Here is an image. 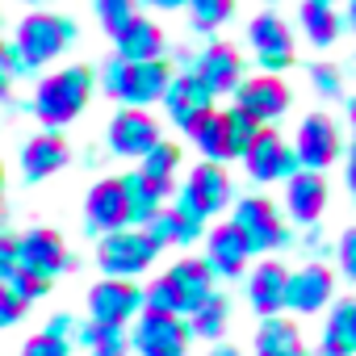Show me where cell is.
I'll use <instances>...</instances> for the list:
<instances>
[{
	"label": "cell",
	"mask_w": 356,
	"mask_h": 356,
	"mask_svg": "<svg viewBox=\"0 0 356 356\" xmlns=\"http://www.w3.org/2000/svg\"><path fill=\"white\" fill-rule=\"evenodd\" d=\"M92 84H97V80H92L88 67H63V72L38 80L30 109H34V118H38L47 130H63V126H72V122L84 113L88 97H92Z\"/></svg>",
	"instance_id": "1"
},
{
	"label": "cell",
	"mask_w": 356,
	"mask_h": 356,
	"mask_svg": "<svg viewBox=\"0 0 356 356\" xmlns=\"http://www.w3.org/2000/svg\"><path fill=\"white\" fill-rule=\"evenodd\" d=\"M72 42H76V22L63 17V13H42L38 9V13L17 22V38L9 47H13L17 63L26 67V76H34L38 67L55 63Z\"/></svg>",
	"instance_id": "2"
},
{
	"label": "cell",
	"mask_w": 356,
	"mask_h": 356,
	"mask_svg": "<svg viewBox=\"0 0 356 356\" xmlns=\"http://www.w3.org/2000/svg\"><path fill=\"white\" fill-rule=\"evenodd\" d=\"M168 80H172V67L163 59H155V63H126V59L113 55L105 63V72H101V88L113 101H122V109H151L163 97Z\"/></svg>",
	"instance_id": "3"
},
{
	"label": "cell",
	"mask_w": 356,
	"mask_h": 356,
	"mask_svg": "<svg viewBox=\"0 0 356 356\" xmlns=\"http://www.w3.org/2000/svg\"><path fill=\"white\" fill-rule=\"evenodd\" d=\"M227 222L243 235V243H248L252 256H268V252H277V248H285L293 239L289 227H285V218H281V210L268 197H239Z\"/></svg>",
	"instance_id": "4"
},
{
	"label": "cell",
	"mask_w": 356,
	"mask_h": 356,
	"mask_svg": "<svg viewBox=\"0 0 356 356\" xmlns=\"http://www.w3.org/2000/svg\"><path fill=\"white\" fill-rule=\"evenodd\" d=\"M155 256H159V248H155L138 227H122V231H113V235H101V243H97V264H101V273H105V277H118V281L143 277V273L155 264Z\"/></svg>",
	"instance_id": "5"
},
{
	"label": "cell",
	"mask_w": 356,
	"mask_h": 356,
	"mask_svg": "<svg viewBox=\"0 0 356 356\" xmlns=\"http://www.w3.org/2000/svg\"><path fill=\"white\" fill-rule=\"evenodd\" d=\"M231 197H235V189H231V176L222 172V163H197L185 176L181 193H176V210L210 222V218H218L231 206Z\"/></svg>",
	"instance_id": "6"
},
{
	"label": "cell",
	"mask_w": 356,
	"mask_h": 356,
	"mask_svg": "<svg viewBox=\"0 0 356 356\" xmlns=\"http://www.w3.org/2000/svg\"><path fill=\"white\" fill-rule=\"evenodd\" d=\"M126 335L138 356H185L193 339L181 314H155V310H143Z\"/></svg>",
	"instance_id": "7"
},
{
	"label": "cell",
	"mask_w": 356,
	"mask_h": 356,
	"mask_svg": "<svg viewBox=\"0 0 356 356\" xmlns=\"http://www.w3.org/2000/svg\"><path fill=\"white\" fill-rule=\"evenodd\" d=\"M13 256H17V273L34 277V281H42V285H51L59 273L72 268V256H67L59 231H47V227L26 231L22 239H13Z\"/></svg>",
	"instance_id": "8"
},
{
	"label": "cell",
	"mask_w": 356,
	"mask_h": 356,
	"mask_svg": "<svg viewBox=\"0 0 356 356\" xmlns=\"http://www.w3.org/2000/svg\"><path fill=\"white\" fill-rule=\"evenodd\" d=\"M235 109H243L256 126H277L289 113V84L281 76H243L235 88Z\"/></svg>",
	"instance_id": "9"
},
{
	"label": "cell",
	"mask_w": 356,
	"mask_h": 356,
	"mask_svg": "<svg viewBox=\"0 0 356 356\" xmlns=\"http://www.w3.org/2000/svg\"><path fill=\"white\" fill-rule=\"evenodd\" d=\"M289 147H293L298 168L323 172V168H331V163L339 159L343 138H339V126H335L327 113H310V118H302V126H298V134H293Z\"/></svg>",
	"instance_id": "10"
},
{
	"label": "cell",
	"mask_w": 356,
	"mask_h": 356,
	"mask_svg": "<svg viewBox=\"0 0 356 356\" xmlns=\"http://www.w3.org/2000/svg\"><path fill=\"white\" fill-rule=\"evenodd\" d=\"M243 168L256 185H273V181H289V176L298 172V159H293V147L285 134H277L273 126H264L252 147L243 151Z\"/></svg>",
	"instance_id": "11"
},
{
	"label": "cell",
	"mask_w": 356,
	"mask_h": 356,
	"mask_svg": "<svg viewBox=\"0 0 356 356\" xmlns=\"http://www.w3.org/2000/svg\"><path fill=\"white\" fill-rule=\"evenodd\" d=\"M331 298H335V273L318 260H306L302 268H293L285 277V310H293L302 318L327 310Z\"/></svg>",
	"instance_id": "12"
},
{
	"label": "cell",
	"mask_w": 356,
	"mask_h": 356,
	"mask_svg": "<svg viewBox=\"0 0 356 356\" xmlns=\"http://www.w3.org/2000/svg\"><path fill=\"white\" fill-rule=\"evenodd\" d=\"M143 314V289L134 281H118L105 277L88 289V323H109V327H126Z\"/></svg>",
	"instance_id": "13"
},
{
	"label": "cell",
	"mask_w": 356,
	"mask_h": 356,
	"mask_svg": "<svg viewBox=\"0 0 356 356\" xmlns=\"http://www.w3.org/2000/svg\"><path fill=\"white\" fill-rule=\"evenodd\" d=\"M248 42H252L256 63H260L268 76H281L285 67H293L298 47H293L289 26H285L277 13H260V17H252V26H248Z\"/></svg>",
	"instance_id": "14"
},
{
	"label": "cell",
	"mask_w": 356,
	"mask_h": 356,
	"mask_svg": "<svg viewBox=\"0 0 356 356\" xmlns=\"http://www.w3.org/2000/svg\"><path fill=\"white\" fill-rule=\"evenodd\" d=\"M189 72H193V76L206 84V92L218 101V97H231V92L239 88V80H243V55H239L235 47H227V42H210L202 55H193Z\"/></svg>",
	"instance_id": "15"
},
{
	"label": "cell",
	"mask_w": 356,
	"mask_h": 356,
	"mask_svg": "<svg viewBox=\"0 0 356 356\" xmlns=\"http://www.w3.org/2000/svg\"><path fill=\"white\" fill-rule=\"evenodd\" d=\"M84 222H88L92 235H113V231L130 227L122 176H105V181H97L88 189V197H84Z\"/></svg>",
	"instance_id": "16"
},
{
	"label": "cell",
	"mask_w": 356,
	"mask_h": 356,
	"mask_svg": "<svg viewBox=\"0 0 356 356\" xmlns=\"http://www.w3.org/2000/svg\"><path fill=\"white\" fill-rule=\"evenodd\" d=\"M159 138V122L147 109H118L109 122V151L122 159H143Z\"/></svg>",
	"instance_id": "17"
},
{
	"label": "cell",
	"mask_w": 356,
	"mask_h": 356,
	"mask_svg": "<svg viewBox=\"0 0 356 356\" xmlns=\"http://www.w3.org/2000/svg\"><path fill=\"white\" fill-rule=\"evenodd\" d=\"M159 105H163V113H168V122H172V126L189 130L202 113H210V109H214V97L206 92V84H202L193 72H181V76H172V80H168V88H163Z\"/></svg>",
	"instance_id": "18"
},
{
	"label": "cell",
	"mask_w": 356,
	"mask_h": 356,
	"mask_svg": "<svg viewBox=\"0 0 356 356\" xmlns=\"http://www.w3.org/2000/svg\"><path fill=\"white\" fill-rule=\"evenodd\" d=\"M206 268L214 273V277H227V281H235V277H243L248 273V264H252V252H248V243H243V235L231 227V222H218V227H210L206 231Z\"/></svg>",
	"instance_id": "19"
},
{
	"label": "cell",
	"mask_w": 356,
	"mask_h": 356,
	"mask_svg": "<svg viewBox=\"0 0 356 356\" xmlns=\"http://www.w3.org/2000/svg\"><path fill=\"white\" fill-rule=\"evenodd\" d=\"M323 210H327V181H323V172L298 168L285 181V214L298 227H318Z\"/></svg>",
	"instance_id": "20"
},
{
	"label": "cell",
	"mask_w": 356,
	"mask_h": 356,
	"mask_svg": "<svg viewBox=\"0 0 356 356\" xmlns=\"http://www.w3.org/2000/svg\"><path fill=\"white\" fill-rule=\"evenodd\" d=\"M285 277H289V268L268 256L256 268H248V302L260 318H273L285 310Z\"/></svg>",
	"instance_id": "21"
},
{
	"label": "cell",
	"mask_w": 356,
	"mask_h": 356,
	"mask_svg": "<svg viewBox=\"0 0 356 356\" xmlns=\"http://www.w3.org/2000/svg\"><path fill=\"white\" fill-rule=\"evenodd\" d=\"M67 159H72V151H67L63 134H55V130L34 134V138L22 147V176H26L30 185L51 181V176H55L59 168H67Z\"/></svg>",
	"instance_id": "22"
},
{
	"label": "cell",
	"mask_w": 356,
	"mask_h": 356,
	"mask_svg": "<svg viewBox=\"0 0 356 356\" xmlns=\"http://www.w3.org/2000/svg\"><path fill=\"white\" fill-rule=\"evenodd\" d=\"M138 231H143V235L163 252V248H172V243H176V248L197 243V239L206 235V222H202V218H193V214H185V210H176V206H163V210H159L147 227H138Z\"/></svg>",
	"instance_id": "23"
},
{
	"label": "cell",
	"mask_w": 356,
	"mask_h": 356,
	"mask_svg": "<svg viewBox=\"0 0 356 356\" xmlns=\"http://www.w3.org/2000/svg\"><path fill=\"white\" fill-rule=\"evenodd\" d=\"M113 47H118V59H126V63H155V59H163V51H168L163 30H159L151 17H134V22L113 38Z\"/></svg>",
	"instance_id": "24"
},
{
	"label": "cell",
	"mask_w": 356,
	"mask_h": 356,
	"mask_svg": "<svg viewBox=\"0 0 356 356\" xmlns=\"http://www.w3.org/2000/svg\"><path fill=\"white\" fill-rule=\"evenodd\" d=\"M163 277L172 281L176 298H181V314H189L193 306H202V302L214 293V273L206 268V260H193V256L176 260V264H172Z\"/></svg>",
	"instance_id": "25"
},
{
	"label": "cell",
	"mask_w": 356,
	"mask_h": 356,
	"mask_svg": "<svg viewBox=\"0 0 356 356\" xmlns=\"http://www.w3.org/2000/svg\"><path fill=\"white\" fill-rule=\"evenodd\" d=\"M318 356H356V298H339L327 310Z\"/></svg>",
	"instance_id": "26"
},
{
	"label": "cell",
	"mask_w": 356,
	"mask_h": 356,
	"mask_svg": "<svg viewBox=\"0 0 356 356\" xmlns=\"http://www.w3.org/2000/svg\"><path fill=\"white\" fill-rule=\"evenodd\" d=\"M252 352H256V356H310L306 343H302L298 323L285 318V314L260 318V331H256V339H252Z\"/></svg>",
	"instance_id": "27"
},
{
	"label": "cell",
	"mask_w": 356,
	"mask_h": 356,
	"mask_svg": "<svg viewBox=\"0 0 356 356\" xmlns=\"http://www.w3.org/2000/svg\"><path fill=\"white\" fill-rule=\"evenodd\" d=\"M176 168H181V147H176V143H155L143 159H138V176H143V181L159 193V197H172V189H176Z\"/></svg>",
	"instance_id": "28"
},
{
	"label": "cell",
	"mask_w": 356,
	"mask_h": 356,
	"mask_svg": "<svg viewBox=\"0 0 356 356\" xmlns=\"http://www.w3.org/2000/svg\"><path fill=\"white\" fill-rule=\"evenodd\" d=\"M185 134H189V143L202 151V163H227V159H231V147H227V118H222V109L202 113Z\"/></svg>",
	"instance_id": "29"
},
{
	"label": "cell",
	"mask_w": 356,
	"mask_h": 356,
	"mask_svg": "<svg viewBox=\"0 0 356 356\" xmlns=\"http://www.w3.org/2000/svg\"><path fill=\"white\" fill-rule=\"evenodd\" d=\"M298 26L310 47H335V38L343 34V17L335 13V5H323V0H302Z\"/></svg>",
	"instance_id": "30"
},
{
	"label": "cell",
	"mask_w": 356,
	"mask_h": 356,
	"mask_svg": "<svg viewBox=\"0 0 356 356\" xmlns=\"http://www.w3.org/2000/svg\"><path fill=\"white\" fill-rule=\"evenodd\" d=\"M185 323H189V335H193V339H214V343H218V339L227 335V323H231V302L214 289L202 306H193V310L185 314Z\"/></svg>",
	"instance_id": "31"
},
{
	"label": "cell",
	"mask_w": 356,
	"mask_h": 356,
	"mask_svg": "<svg viewBox=\"0 0 356 356\" xmlns=\"http://www.w3.org/2000/svg\"><path fill=\"white\" fill-rule=\"evenodd\" d=\"M72 343L88 348L92 356H126V352H130L126 327H109V323H76Z\"/></svg>",
	"instance_id": "32"
},
{
	"label": "cell",
	"mask_w": 356,
	"mask_h": 356,
	"mask_svg": "<svg viewBox=\"0 0 356 356\" xmlns=\"http://www.w3.org/2000/svg\"><path fill=\"white\" fill-rule=\"evenodd\" d=\"M122 189H126V210H130V227H147L159 210H163V202L168 197H159L138 172H126L122 176Z\"/></svg>",
	"instance_id": "33"
},
{
	"label": "cell",
	"mask_w": 356,
	"mask_h": 356,
	"mask_svg": "<svg viewBox=\"0 0 356 356\" xmlns=\"http://www.w3.org/2000/svg\"><path fill=\"white\" fill-rule=\"evenodd\" d=\"M92 13L109 38H118L134 17H138V0H92Z\"/></svg>",
	"instance_id": "34"
},
{
	"label": "cell",
	"mask_w": 356,
	"mask_h": 356,
	"mask_svg": "<svg viewBox=\"0 0 356 356\" xmlns=\"http://www.w3.org/2000/svg\"><path fill=\"white\" fill-rule=\"evenodd\" d=\"M185 9H189V17H193L197 30L214 34V30H222L235 17V0H189Z\"/></svg>",
	"instance_id": "35"
},
{
	"label": "cell",
	"mask_w": 356,
	"mask_h": 356,
	"mask_svg": "<svg viewBox=\"0 0 356 356\" xmlns=\"http://www.w3.org/2000/svg\"><path fill=\"white\" fill-rule=\"evenodd\" d=\"M222 118H227V147H231V159H243V151L252 147V138L264 130V126H256L243 109H222Z\"/></svg>",
	"instance_id": "36"
},
{
	"label": "cell",
	"mask_w": 356,
	"mask_h": 356,
	"mask_svg": "<svg viewBox=\"0 0 356 356\" xmlns=\"http://www.w3.org/2000/svg\"><path fill=\"white\" fill-rule=\"evenodd\" d=\"M143 310H155V314H181V298H176L172 281L168 277H155L147 289H143ZM185 318V314H181Z\"/></svg>",
	"instance_id": "37"
},
{
	"label": "cell",
	"mask_w": 356,
	"mask_h": 356,
	"mask_svg": "<svg viewBox=\"0 0 356 356\" xmlns=\"http://www.w3.org/2000/svg\"><path fill=\"white\" fill-rule=\"evenodd\" d=\"M22 356H72V339L51 335V331H38V335H30V339H26Z\"/></svg>",
	"instance_id": "38"
},
{
	"label": "cell",
	"mask_w": 356,
	"mask_h": 356,
	"mask_svg": "<svg viewBox=\"0 0 356 356\" xmlns=\"http://www.w3.org/2000/svg\"><path fill=\"white\" fill-rule=\"evenodd\" d=\"M26 310H30V302H26L22 293H13V289H9V281L0 285V331L17 327V323L26 318Z\"/></svg>",
	"instance_id": "39"
},
{
	"label": "cell",
	"mask_w": 356,
	"mask_h": 356,
	"mask_svg": "<svg viewBox=\"0 0 356 356\" xmlns=\"http://www.w3.org/2000/svg\"><path fill=\"white\" fill-rule=\"evenodd\" d=\"M310 88L318 97H339L343 92V76L331 63H310Z\"/></svg>",
	"instance_id": "40"
},
{
	"label": "cell",
	"mask_w": 356,
	"mask_h": 356,
	"mask_svg": "<svg viewBox=\"0 0 356 356\" xmlns=\"http://www.w3.org/2000/svg\"><path fill=\"white\" fill-rule=\"evenodd\" d=\"M331 252H335V264H339V273H343V277L356 285V227H352V231H343V235H339V243H335Z\"/></svg>",
	"instance_id": "41"
},
{
	"label": "cell",
	"mask_w": 356,
	"mask_h": 356,
	"mask_svg": "<svg viewBox=\"0 0 356 356\" xmlns=\"http://www.w3.org/2000/svg\"><path fill=\"white\" fill-rule=\"evenodd\" d=\"M17 76H26V67L17 63L13 47H9L5 38H0V97H9V84H13Z\"/></svg>",
	"instance_id": "42"
},
{
	"label": "cell",
	"mask_w": 356,
	"mask_h": 356,
	"mask_svg": "<svg viewBox=\"0 0 356 356\" xmlns=\"http://www.w3.org/2000/svg\"><path fill=\"white\" fill-rule=\"evenodd\" d=\"M9 289H13V293H22L26 302H38V298H42V293L51 289V285L34 281V277H26V273H13V277H9Z\"/></svg>",
	"instance_id": "43"
},
{
	"label": "cell",
	"mask_w": 356,
	"mask_h": 356,
	"mask_svg": "<svg viewBox=\"0 0 356 356\" xmlns=\"http://www.w3.org/2000/svg\"><path fill=\"white\" fill-rule=\"evenodd\" d=\"M302 243H306V256H310V260H318V264H323V256L335 248V243H327V239H323V231H318V227H306V239H302Z\"/></svg>",
	"instance_id": "44"
},
{
	"label": "cell",
	"mask_w": 356,
	"mask_h": 356,
	"mask_svg": "<svg viewBox=\"0 0 356 356\" xmlns=\"http://www.w3.org/2000/svg\"><path fill=\"white\" fill-rule=\"evenodd\" d=\"M17 273V256H13V239L0 235V285H5L9 277Z\"/></svg>",
	"instance_id": "45"
},
{
	"label": "cell",
	"mask_w": 356,
	"mask_h": 356,
	"mask_svg": "<svg viewBox=\"0 0 356 356\" xmlns=\"http://www.w3.org/2000/svg\"><path fill=\"white\" fill-rule=\"evenodd\" d=\"M343 185H348V193L356 197V143L348 147V159H343Z\"/></svg>",
	"instance_id": "46"
},
{
	"label": "cell",
	"mask_w": 356,
	"mask_h": 356,
	"mask_svg": "<svg viewBox=\"0 0 356 356\" xmlns=\"http://www.w3.org/2000/svg\"><path fill=\"white\" fill-rule=\"evenodd\" d=\"M138 5H147V9H163V13H172V9H185L189 0H138Z\"/></svg>",
	"instance_id": "47"
},
{
	"label": "cell",
	"mask_w": 356,
	"mask_h": 356,
	"mask_svg": "<svg viewBox=\"0 0 356 356\" xmlns=\"http://www.w3.org/2000/svg\"><path fill=\"white\" fill-rule=\"evenodd\" d=\"M210 356H243V352H239V348H231V343H214V348H210Z\"/></svg>",
	"instance_id": "48"
},
{
	"label": "cell",
	"mask_w": 356,
	"mask_h": 356,
	"mask_svg": "<svg viewBox=\"0 0 356 356\" xmlns=\"http://www.w3.org/2000/svg\"><path fill=\"white\" fill-rule=\"evenodd\" d=\"M343 26L356 34V0H348V13H343Z\"/></svg>",
	"instance_id": "49"
},
{
	"label": "cell",
	"mask_w": 356,
	"mask_h": 356,
	"mask_svg": "<svg viewBox=\"0 0 356 356\" xmlns=\"http://www.w3.org/2000/svg\"><path fill=\"white\" fill-rule=\"evenodd\" d=\"M0 222H5V168H0Z\"/></svg>",
	"instance_id": "50"
},
{
	"label": "cell",
	"mask_w": 356,
	"mask_h": 356,
	"mask_svg": "<svg viewBox=\"0 0 356 356\" xmlns=\"http://www.w3.org/2000/svg\"><path fill=\"white\" fill-rule=\"evenodd\" d=\"M348 126H352V130H356V97H352V101H348Z\"/></svg>",
	"instance_id": "51"
},
{
	"label": "cell",
	"mask_w": 356,
	"mask_h": 356,
	"mask_svg": "<svg viewBox=\"0 0 356 356\" xmlns=\"http://www.w3.org/2000/svg\"><path fill=\"white\" fill-rule=\"evenodd\" d=\"M22 5H47V0H22Z\"/></svg>",
	"instance_id": "52"
},
{
	"label": "cell",
	"mask_w": 356,
	"mask_h": 356,
	"mask_svg": "<svg viewBox=\"0 0 356 356\" xmlns=\"http://www.w3.org/2000/svg\"><path fill=\"white\" fill-rule=\"evenodd\" d=\"M323 5H335V0H323Z\"/></svg>",
	"instance_id": "53"
},
{
	"label": "cell",
	"mask_w": 356,
	"mask_h": 356,
	"mask_svg": "<svg viewBox=\"0 0 356 356\" xmlns=\"http://www.w3.org/2000/svg\"><path fill=\"white\" fill-rule=\"evenodd\" d=\"M88 356H92V352H88Z\"/></svg>",
	"instance_id": "54"
}]
</instances>
